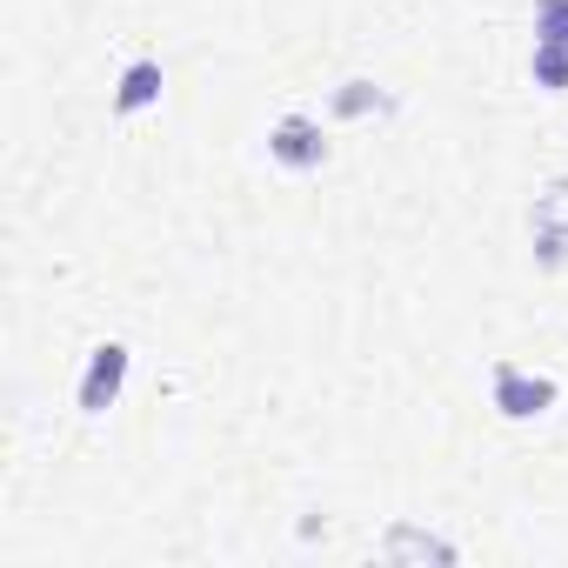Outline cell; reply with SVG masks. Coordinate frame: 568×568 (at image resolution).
Masks as SVG:
<instances>
[{"label":"cell","mask_w":568,"mask_h":568,"mask_svg":"<svg viewBox=\"0 0 568 568\" xmlns=\"http://www.w3.org/2000/svg\"><path fill=\"white\" fill-rule=\"evenodd\" d=\"M267 154H274L281 168H322V161H328V141H322V128H315L308 114H288V121H274Z\"/></svg>","instance_id":"3957f363"},{"label":"cell","mask_w":568,"mask_h":568,"mask_svg":"<svg viewBox=\"0 0 568 568\" xmlns=\"http://www.w3.org/2000/svg\"><path fill=\"white\" fill-rule=\"evenodd\" d=\"M121 388H128V348L121 342H101L94 362H88V375H81V408L101 415V408L121 402Z\"/></svg>","instance_id":"7a4b0ae2"},{"label":"cell","mask_w":568,"mask_h":568,"mask_svg":"<svg viewBox=\"0 0 568 568\" xmlns=\"http://www.w3.org/2000/svg\"><path fill=\"white\" fill-rule=\"evenodd\" d=\"M368 108H388V101H382V94H375L368 81H342V94H335V114H348V121H362Z\"/></svg>","instance_id":"9c48e42d"},{"label":"cell","mask_w":568,"mask_h":568,"mask_svg":"<svg viewBox=\"0 0 568 568\" xmlns=\"http://www.w3.org/2000/svg\"><path fill=\"white\" fill-rule=\"evenodd\" d=\"M535 41L568 48V0H541V8H535Z\"/></svg>","instance_id":"ba28073f"},{"label":"cell","mask_w":568,"mask_h":568,"mask_svg":"<svg viewBox=\"0 0 568 568\" xmlns=\"http://www.w3.org/2000/svg\"><path fill=\"white\" fill-rule=\"evenodd\" d=\"M148 101H161V61H134L121 74V88H114V108L121 114H141Z\"/></svg>","instance_id":"5b68a950"},{"label":"cell","mask_w":568,"mask_h":568,"mask_svg":"<svg viewBox=\"0 0 568 568\" xmlns=\"http://www.w3.org/2000/svg\"><path fill=\"white\" fill-rule=\"evenodd\" d=\"M535 88H548V94H561L568 88V48H548V41H535Z\"/></svg>","instance_id":"52a82bcc"},{"label":"cell","mask_w":568,"mask_h":568,"mask_svg":"<svg viewBox=\"0 0 568 568\" xmlns=\"http://www.w3.org/2000/svg\"><path fill=\"white\" fill-rule=\"evenodd\" d=\"M382 555H388V561H455V548H448L442 535H422V528H395V535L382 541Z\"/></svg>","instance_id":"8992f818"},{"label":"cell","mask_w":568,"mask_h":568,"mask_svg":"<svg viewBox=\"0 0 568 568\" xmlns=\"http://www.w3.org/2000/svg\"><path fill=\"white\" fill-rule=\"evenodd\" d=\"M495 408H501L508 422H535V415L555 408V382H548V375H528V368H515V362H495Z\"/></svg>","instance_id":"6da1fadb"},{"label":"cell","mask_w":568,"mask_h":568,"mask_svg":"<svg viewBox=\"0 0 568 568\" xmlns=\"http://www.w3.org/2000/svg\"><path fill=\"white\" fill-rule=\"evenodd\" d=\"M535 261L541 267H561L568 261V221H561V187H548L535 201Z\"/></svg>","instance_id":"277c9868"}]
</instances>
